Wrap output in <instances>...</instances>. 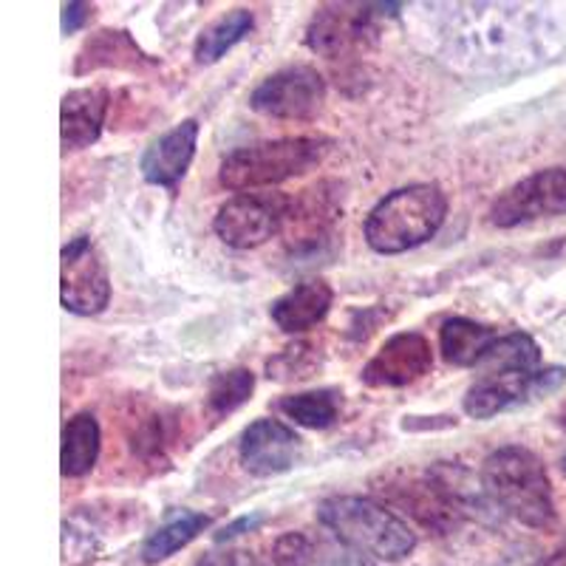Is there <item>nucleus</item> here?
<instances>
[{
	"label": "nucleus",
	"mask_w": 566,
	"mask_h": 566,
	"mask_svg": "<svg viewBox=\"0 0 566 566\" xmlns=\"http://www.w3.org/2000/svg\"><path fill=\"white\" fill-rule=\"evenodd\" d=\"M484 493L515 522L533 530H549L555 524L553 482L538 457L527 448L507 444L490 453L482 464Z\"/></svg>",
	"instance_id": "1"
},
{
	"label": "nucleus",
	"mask_w": 566,
	"mask_h": 566,
	"mask_svg": "<svg viewBox=\"0 0 566 566\" xmlns=\"http://www.w3.org/2000/svg\"><path fill=\"white\" fill-rule=\"evenodd\" d=\"M317 518L337 541L380 560H402L417 547V533L391 507L363 495H332L317 507Z\"/></svg>",
	"instance_id": "2"
},
{
	"label": "nucleus",
	"mask_w": 566,
	"mask_h": 566,
	"mask_svg": "<svg viewBox=\"0 0 566 566\" xmlns=\"http://www.w3.org/2000/svg\"><path fill=\"white\" fill-rule=\"evenodd\" d=\"M444 216L448 199L437 185L399 187L368 212L366 241L374 252L399 255L433 239Z\"/></svg>",
	"instance_id": "3"
},
{
	"label": "nucleus",
	"mask_w": 566,
	"mask_h": 566,
	"mask_svg": "<svg viewBox=\"0 0 566 566\" xmlns=\"http://www.w3.org/2000/svg\"><path fill=\"white\" fill-rule=\"evenodd\" d=\"M326 148V142L315 136H286V139L244 145L224 156L219 181L227 190H261V187L283 185L317 168Z\"/></svg>",
	"instance_id": "4"
},
{
	"label": "nucleus",
	"mask_w": 566,
	"mask_h": 566,
	"mask_svg": "<svg viewBox=\"0 0 566 566\" xmlns=\"http://www.w3.org/2000/svg\"><path fill=\"white\" fill-rule=\"evenodd\" d=\"M292 201L281 193H241L219 210L212 230L235 250H252L277 235L286 227Z\"/></svg>",
	"instance_id": "5"
},
{
	"label": "nucleus",
	"mask_w": 566,
	"mask_h": 566,
	"mask_svg": "<svg viewBox=\"0 0 566 566\" xmlns=\"http://www.w3.org/2000/svg\"><path fill=\"white\" fill-rule=\"evenodd\" d=\"M60 301L74 315H99L111 301L105 261L88 235H77L60 252Z\"/></svg>",
	"instance_id": "6"
},
{
	"label": "nucleus",
	"mask_w": 566,
	"mask_h": 566,
	"mask_svg": "<svg viewBox=\"0 0 566 566\" xmlns=\"http://www.w3.org/2000/svg\"><path fill=\"white\" fill-rule=\"evenodd\" d=\"M566 216V168H547L527 176L493 201L488 221L493 227H518L538 219Z\"/></svg>",
	"instance_id": "7"
},
{
	"label": "nucleus",
	"mask_w": 566,
	"mask_h": 566,
	"mask_svg": "<svg viewBox=\"0 0 566 566\" xmlns=\"http://www.w3.org/2000/svg\"><path fill=\"white\" fill-rule=\"evenodd\" d=\"M566 380L564 368H535V371H490L482 374L464 394V413L490 419L527 399L549 394Z\"/></svg>",
	"instance_id": "8"
},
{
	"label": "nucleus",
	"mask_w": 566,
	"mask_h": 566,
	"mask_svg": "<svg viewBox=\"0 0 566 566\" xmlns=\"http://www.w3.org/2000/svg\"><path fill=\"white\" fill-rule=\"evenodd\" d=\"M326 99V83L310 65H290L252 91L250 105L272 119H312Z\"/></svg>",
	"instance_id": "9"
},
{
	"label": "nucleus",
	"mask_w": 566,
	"mask_h": 566,
	"mask_svg": "<svg viewBox=\"0 0 566 566\" xmlns=\"http://www.w3.org/2000/svg\"><path fill=\"white\" fill-rule=\"evenodd\" d=\"M374 9L363 3H328L321 7L306 29V45L328 60L352 57L374 38Z\"/></svg>",
	"instance_id": "10"
},
{
	"label": "nucleus",
	"mask_w": 566,
	"mask_h": 566,
	"mask_svg": "<svg viewBox=\"0 0 566 566\" xmlns=\"http://www.w3.org/2000/svg\"><path fill=\"white\" fill-rule=\"evenodd\" d=\"M386 493L397 507L406 510L422 527L433 533H451L462 522V504L457 490L437 476H408L388 484Z\"/></svg>",
	"instance_id": "11"
},
{
	"label": "nucleus",
	"mask_w": 566,
	"mask_h": 566,
	"mask_svg": "<svg viewBox=\"0 0 566 566\" xmlns=\"http://www.w3.org/2000/svg\"><path fill=\"white\" fill-rule=\"evenodd\" d=\"M433 368V348L419 332H402L374 354L363 368V382L371 388H406Z\"/></svg>",
	"instance_id": "12"
},
{
	"label": "nucleus",
	"mask_w": 566,
	"mask_h": 566,
	"mask_svg": "<svg viewBox=\"0 0 566 566\" xmlns=\"http://www.w3.org/2000/svg\"><path fill=\"white\" fill-rule=\"evenodd\" d=\"M301 437L292 431L290 424L277 422V419H255V422L241 433L239 453L241 464L250 470L252 476L270 479L277 473H286L295 468L301 459Z\"/></svg>",
	"instance_id": "13"
},
{
	"label": "nucleus",
	"mask_w": 566,
	"mask_h": 566,
	"mask_svg": "<svg viewBox=\"0 0 566 566\" xmlns=\"http://www.w3.org/2000/svg\"><path fill=\"white\" fill-rule=\"evenodd\" d=\"M196 142H199V123L196 119H185L174 130L159 136L142 156L139 168L145 181L159 187L179 185L196 156Z\"/></svg>",
	"instance_id": "14"
},
{
	"label": "nucleus",
	"mask_w": 566,
	"mask_h": 566,
	"mask_svg": "<svg viewBox=\"0 0 566 566\" xmlns=\"http://www.w3.org/2000/svg\"><path fill=\"white\" fill-rule=\"evenodd\" d=\"M108 114V91L77 88L69 91L60 108V142L63 150H83L99 139Z\"/></svg>",
	"instance_id": "15"
},
{
	"label": "nucleus",
	"mask_w": 566,
	"mask_h": 566,
	"mask_svg": "<svg viewBox=\"0 0 566 566\" xmlns=\"http://www.w3.org/2000/svg\"><path fill=\"white\" fill-rule=\"evenodd\" d=\"M332 286L326 281H303L272 303V321L286 335H301L323 321L332 310Z\"/></svg>",
	"instance_id": "16"
},
{
	"label": "nucleus",
	"mask_w": 566,
	"mask_h": 566,
	"mask_svg": "<svg viewBox=\"0 0 566 566\" xmlns=\"http://www.w3.org/2000/svg\"><path fill=\"white\" fill-rule=\"evenodd\" d=\"M154 60L142 52L136 40L128 32H114V29H103V32L91 34L88 43L83 45L80 52L77 65L74 71L77 74H88V71L99 69H142V65H150Z\"/></svg>",
	"instance_id": "17"
},
{
	"label": "nucleus",
	"mask_w": 566,
	"mask_h": 566,
	"mask_svg": "<svg viewBox=\"0 0 566 566\" xmlns=\"http://www.w3.org/2000/svg\"><path fill=\"white\" fill-rule=\"evenodd\" d=\"M499 340V332L490 326H482L476 321H468V317H453L442 326L439 332V348H442V357L451 366H479L484 360V354L490 352V346Z\"/></svg>",
	"instance_id": "18"
},
{
	"label": "nucleus",
	"mask_w": 566,
	"mask_h": 566,
	"mask_svg": "<svg viewBox=\"0 0 566 566\" xmlns=\"http://www.w3.org/2000/svg\"><path fill=\"white\" fill-rule=\"evenodd\" d=\"M99 457V422L94 413H77L71 417L63 428V476H85Z\"/></svg>",
	"instance_id": "19"
},
{
	"label": "nucleus",
	"mask_w": 566,
	"mask_h": 566,
	"mask_svg": "<svg viewBox=\"0 0 566 566\" xmlns=\"http://www.w3.org/2000/svg\"><path fill=\"white\" fill-rule=\"evenodd\" d=\"M252 23H255V20H252V12H247V9H232V12H227L224 18L210 23V27L199 34V40H196L193 45L196 63L201 65L219 63V60L230 52L232 45H239L241 40L252 32Z\"/></svg>",
	"instance_id": "20"
},
{
	"label": "nucleus",
	"mask_w": 566,
	"mask_h": 566,
	"mask_svg": "<svg viewBox=\"0 0 566 566\" xmlns=\"http://www.w3.org/2000/svg\"><path fill=\"white\" fill-rule=\"evenodd\" d=\"M207 527H210V515L185 510V513L174 515L165 527H159L148 541H145L142 558H145V564H159V560L170 558V555L179 553L181 547H187V544H190L199 533H205Z\"/></svg>",
	"instance_id": "21"
},
{
	"label": "nucleus",
	"mask_w": 566,
	"mask_h": 566,
	"mask_svg": "<svg viewBox=\"0 0 566 566\" xmlns=\"http://www.w3.org/2000/svg\"><path fill=\"white\" fill-rule=\"evenodd\" d=\"M340 394L332 391V388L292 394V397H283L281 402H277V408H281L292 422L303 424V428H312V431H323L328 424H335L337 417H340Z\"/></svg>",
	"instance_id": "22"
},
{
	"label": "nucleus",
	"mask_w": 566,
	"mask_h": 566,
	"mask_svg": "<svg viewBox=\"0 0 566 566\" xmlns=\"http://www.w3.org/2000/svg\"><path fill=\"white\" fill-rule=\"evenodd\" d=\"M541 363V352L535 346V340L522 332H513V335H502L499 340L490 346V352L484 354V360L479 363L482 374L490 371H535Z\"/></svg>",
	"instance_id": "23"
},
{
	"label": "nucleus",
	"mask_w": 566,
	"mask_h": 566,
	"mask_svg": "<svg viewBox=\"0 0 566 566\" xmlns=\"http://www.w3.org/2000/svg\"><path fill=\"white\" fill-rule=\"evenodd\" d=\"M252 388H255V377H252L250 368H232V371L216 374L207 388V406L212 413H232L235 408H241L247 399L252 397Z\"/></svg>",
	"instance_id": "24"
},
{
	"label": "nucleus",
	"mask_w": 566,
	"mask_h": 566,
	"mask_svg": "<svg viewBox=\"0 0 566 566\" xmlns=\"http://www.w3.org/2000/svg\"><path fill=\"white\" fill-rule=\"evenodd\" d=\"M315 366V346L297 343V346L283 348L266 368H270V377H275V380H303V377H312V368Z\"/></svg>",
	"instance_id": "25"
},
{
	"label": "nucleus",
	"mask_w": 566,
	"mask_h": 566,
	"mask_svg": "<svg viewBox=\"0 0 566 566\" xmlns=\"http://www.w3.org/2000/svg\"><path fill=\"white\" fill-rule=\"evenodd\" d=\"M315 558V547L303 533H286L272 547V564L275 566H310Z\"/></svg>",
	"instance_id": "26"
},
{
	"label": "nucleus",
	"mask_w": 566,
	"mask_h": 566,
	"mask_svg": "<svg viewBox=\"0 0 566 566\" xmlns=\"http://www.w3.org/2000/svg\"><path fill=\"white\" fill-rule=\"evenodd\" d=\"M88 3H65L63 7V34H74L88 20Z\"/></svg>",
	"instance_id": "27"
},
{
	"label": "nucleus",
	"mask_w": 566,
	"mask_h": 566,
	"mask_svg": "<svg viewBox=\"0 0 566 566\" xmlns=\"http://www.w3.org/2000/svg\"><path fill=\"white\" fill-rule=\"evenodd\" d=\"M261 522H264V518H261V515H244V518H239V522H235V524H230V527L221 530V533L216 535V538H219V541L235 538V535L250 533V530H255L258 524H261Z\"/></svg>",
	"instance_id": "28"
},
{
	"label": "nucleus",
	"mask_w": 566,
	"mask_h": 566,
	"mask_svg": "<svg viewBox=\"0 0 566 566\" xmlns=\"http://www.w3.org/2000/svg\"><path fill=\"white\" fill-rule=\"evenodd\" d=\"M196 566H235V558L230 553H207Z\"/></svg>",
	"instance_id": "29"
},
{
	"label": "nucleus",
	"mask_w": 566,
	"mask_h": 566,
	"mask_svg": "<svg viewBox=\"0 0 566 566\" xmlns=\"http://www.w3.org/2000/svg\"><path fill=\"white\" fill-rule=\"evenodd\" d=\"M535 566H566V541L560 547H555L547 558H541Z\"/></svg>",
	"instance_id": "30"
},
{
	"label": "nucleus",
	"mask_w": 566,
	"mask_h": 566,
	"mask_svg": "<svg viewBox=\"0 0 566 566\" xmlns=\"http://www.w3.org/2000/svg\"><path fill=\"white\" fill-rule=\"evenodd\" d=\"M564 424H566V417H564Z\"/></svg>",
	"instance_id": "31"
}]
</instances>
